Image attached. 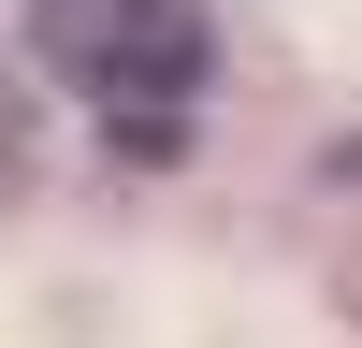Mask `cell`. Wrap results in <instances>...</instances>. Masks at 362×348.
Returning <instances> with one entry per match:
<instances>
[{"mask_svg": "<svg viewBox=\"0 0 362 348\" xmlns=\"http://www.w3.org/2000/svg\"><path fill=\"white\" fill-rule=\"evenodd\" d=\"M0 174H15V102H0Z\"/></svg>", "mask_w": 362, "mask_h": 348, "instance_id": "obj_2", "label": "cell"}, {"mask_svg": "<svg viewBox=\"0 0 362 348\" xmlns=\"http://www.w3.org/2000/svg\"><path fill=\"white\" fill-rule=\"evenodd\" d=\"M29 44H44V73L73 87L131 160H174L203 73H218L203 0H29Z\"/></svg>", "mask_w": 362, "mask_h": 348, "instance_id": "obj_1", "label": "cell"}]
</instances>
